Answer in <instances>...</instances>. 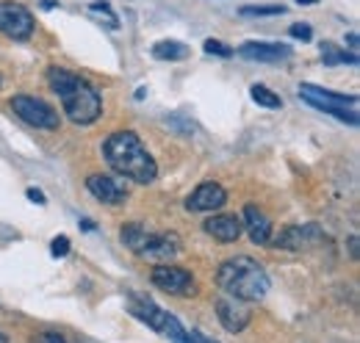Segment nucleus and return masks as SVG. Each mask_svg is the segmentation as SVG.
Wrapping results in <instances>:
<instances>
[{
    "label": "nucleus",
    "mask_w": 360,
    "mask_h": 343,
    "mask_svg": "<svg viewBox=\"0 0 360 343\" xmlns=\"http://www.w3.org/2000/svg\"><path fill=\"white\" fill-rule=\"evenodd\" d=\"M349 250H352V257H358V238L355 235L349 238Z\"/></svg>",
    "instance_id": "28"
},
{
    "label": "nucleus",
    "mask_w": 360,
    "mask_h": 343,
    "mask_svg": "<svg viewBox=\"0 0 360 343\" xmlns=\"http://www.w3.org/2000/svg\"><path fill=\"white\" fill-rule=\"evenodd\" d=\"M194 335H197V341H200V343H217V341H211V338H205L202 332H194Z\"/></svg>",
    "instance_id": "30"
},
{
    "label": "nucleus",
    "mask_w": 360,
    "mask_h": 343,
    "mask_svg": "<svg viewBox=\"0 0 360 343\" xmlns=\"http://www.w3.org/2000/svg\"><path fill=\"white\" fill-rule=\"evenodd\" d=\"M347 42H349V47L355 50V47H358V34H349V37H347Z\"/></svg>",
    "instance_id": "29"
},
{
    "label": "nucleus",
    "mask_w": 360,
    "mask_h": 343,
    "mask_svg": "<svg viewBox=\"0 0 360 343\" xmlns=\"http://www.w3.org/2000/svg\"><path fill=\"white\" fill-rule=\"evenodd\" d=\"M103 155H105L108 167L117 174L131 177L136 183H153L158 177L155 158L147 153V147L141 144V138L136 136L134 130L111 133L105 138V144H103Z\"/></svg>",
    "instance_id": "1"
},
{
    "label": "nucleus",
    "mask_w": 360,
    "mask_h": 343,
    "mask_svg": "<svg viewBox=\"0 0 360 343\" xmlns=\"http://www.w3.org/2000/svg\"><path fill=\"white\" fill-rule=\"evenodd\" d=\"M300 97L305 103H311L314 108L324 111V114H330V108H355L358 105V97L355 94H335V91H327V89L314 84L300 86Z\"/></svg>",
    "instance_id": "7"
},
{
    "label": "nucleus",
    "mask_w": 360,
    "mask_h": 343,
    "mask_svg": "<svg viewBox=\"0 0 360 343\" xmlns=\"http://www.w3.org/2000/svg\"><path fill=\"white\" fill-rule=\"evenodd\" d=\"M28 200H34L37 205H45L47 200H45V194L39 191V188H28Z\"/></svg>",
    "instance_id": "26"
},
{
    "label": "nucleus",
    "mask_w": 360,
    "mask_h": 343,
    "mask_svg": "<svg viewBox=\"0 0 360 343\" xmlns=\"http://www.w3.org/2000/svg\"><path fill=\"white\" fill-rule=\"evenodd\" d=\"M291 37L294 39H302V42H311L314 39V31H311V25H305V22L300 25L297 22V25H291Z\"/></svg>",
    "instance_id": "24"
},
{
    "label": "nucleus",
    "mask_w": 360,
    "mask_h": 343,
    "mask_svg": "<svg viewBox=\"0 0 360 343\" xmlns=\"http://www.w3.org/2000/svg\"><path fill=\"white\" fill-rule=\"evenodd\" d=\"M227 202V191L219 183H200L194 188V194L186 200V208L194 214H208V211H219Z\"/></svg>",
    "instance_id": "8"
},
{
    "label": "nucleus",
    "mask_w": 360,
    "mask_h": 343,
    "mask_svg": "<svg viewBox=\"0 0 360 343\" xmlns=\"http://www.w3.org/2000/svg\"><path fill=\"white\" fill-rule=\"evenodd\" d=\"M0 343H8V341H6V335H0Z\"/></svg>",
    "instance_id": "32"
},
{
    "label": "nucleus",
    "mask_w": 360,
    "mask_h": 343,
    "mask_svg": "<svg viewBox=\"0 0 360 343\" xmlns=\"http://www.w3.org/2000/svg\"><path fill=\"white\" fill-rule=\"evenodd\" d=\"M11 111H14L22 122H28V125H34V128H45V130L58 128V111H56L53 105H47L45 100H39V97L17 94V97H11Z\"/></svg>",
    "instance_id": "5"
},
{
    "label": "nucleus",
    "mask_w": 360,
    "mask_h": 343,
    "mask_svg": "<svg viewBox=\"0 0 360 343\" xmlns=\"http://www.w3.org/2000/svg\"><path fill=\"white\" fill-rule=\"evenodd\" d=\"M238 56L250 61H283L291 56V47L274 42H247L238 47Z\"/></svg>",
    "instance_id": "12"
},
{
    "label": "nucleus",
    "mask_w": 360,
    "mask_h": 343,
    "mask_svg": "<svg viewBox=\"0 0 360 343\" xmlns=\"http://www.w3.org/2000/svg\"><path fill=\"white\" fill-rule=\"evenodd\" d=\"M153 56L161 61H180L188 56V47L183 42H175V39H164V42L153 44Z\"/></svg>",
    "instance_id": "18"
},
{
    "label": "nucleus",
    "mask_w": 360,
    "mask_h": 343,
    "mask_svg": "<svg viewBox=\"0 0 360 343\" xmlns=\"http://www.w3.org/2000/svg\"><path fill=\"white\" fill-rule=\"evenodd\" d=\"M241 230H244V224H241L238 216H211V219L205 221V233L214 235V238L222 241V244L238 241Z\"/></svg>",
    "instance_id": "13"
},
{
    "label": "nucleus",
    "mask_w": 360,
    "mask_h": 343,
    "mask_svg": "<svg viewBox=\"0 0 360 343\" xmlns=\"http://www.w3.org/2000/svg\"><path fill=\"white\" fill-rule=\"evenodd\" d=\"M0 34L14 42H28L34 37V14L14 0H0Z\"/></svg>",
    "instance_id": "4"
},
{
    "label": "nucleus",
    "mask_w": 360,
    "mask_h": 343,
    "mask_svg": "<svg viewBox=\"0 0 360 343\" xmlns=\"http://www.w3.org/2000/svg\"><path fill=\"white\" fill-rule=\"evenodd\" d=\"M39 343H67L58 332H45L42 338H39Z\"/></svg>",
    "instance_id": "27"
},
{
    "label": "nucleus",
    "mask_w": 360,
    "mask_h": 343,
    "mask_svg": "<svg viewBox=\"0 0 360 343\" xmlns=\"http://www.w3.org/2000/svg\"><path fill=\"white\" fill-rule=\"evenodd\" d=\"M319 238H321V233H319L316 224H291L277 235V247H283V250H305V247L316 244Z\"/></svg>",
    "instance_id": "11"
},
{
    "label": "nucleus",
    "mask_w": 360,
    "mask_h": 343,
    "mask_svg": "<svg viewBox=\"0 0 360 343\" xmlns=\"http://www.w3.org/2000/svg\"><path fill=\"white\" fill-rule=\"evenodd\" d=\"M50 252H53V257H67L70 255V238L67 235H56L53 244H50Z\"/></svg>",
    "instance_id": "23"
},
{
    "label": "nucleus",
    "mask_w": 360,
    "mask_h": 343,
    "mask_svg": "<svg viewBox=\"0 0 360 343\" xmlns=\"http://www.w3.org/2000/svg\"><path fill=\"white\" fill-rule=\"evenodd\" d=\"M297 3H300V6H316L319 0H297Z\"/></svg>",
    "instance_id": "31"
},
{
    "label": "nucleus",
    "mask_w": 360,
    "mask_h": 343,
    "mask_svg": "<svg viewBox=\"0 0 360 343\" xmlns=\"http://www.w3.org/2000/svg\"><path fill=\"white\" fill-rule=\"evenodd\" d=\"M180 252V241L178 235H169V233H155L150 247L144 250L141 257H153V260H172Z\"/></svg>",
    "instance_id": "15"
},
{
    "label": "nucleus",
    "mask_w": 360,
    "mask_h": 343,
    "mask_svg": "<svg viewBox=\"0 0 360 343\" xmlns=\"http://www.w3.org/2000/svg\"><path fill=\"white\" fill-rule=\"evenodd\" d=\"M321 58H324V67H335V64H358V56L355 53H347V50H338L333 42L321 44Z\"/></svg>",
    "instance_id": "19"
},
{
    "label": "nucleus",
    "mask_w": 360,
    "mask_h": 343,
    "mask_svg": "<svg viewBox=\"0 0 360 343\" xmlns=\"http://www.w3.org/2000/svg\"><path fill=\"white\" fill-rule=\"evenodd\" d=\"M47 81H50V89L61 97L70 122H75V125L97 122V117L103 114V97L89 81H84L75 72H67L61 67H50Z\"/></svg>",
    "instance_id": "2"
},
{
    "label": "nucleus",
    "mask_w": 360,
    "mask_h": 343,
    "mask_svg": "<svg viewBox=\"0 0 360 343\" xmlns=\"http://www.w3.org/2000/svg\"><path fill=\"white\" fill-rule=\"evenodd\" d=\"M250 94H252V100H255L258 105H264V108H280V105H283V100L271 91L269 86H264V84H255L250 89Z\"/></svg>",
    "instance_id": "20"
},
{
    "label": "nucleus",
    "mask_w": 360,
    "mask_h": 343,
    "mask_svg": "<svg viewBox=\"0 0 360 343\" xmlns=\"http://www.w3.org/2000/svg\"><path fill=\"white\" fill-rule=\"evenodd\" d=\"M202 50L208 53V56H222V58H227V56H233V47H227L225 42H219V39H205V44H202Z\"/></svg>",
    "instance_id": "22"
},
{
    "label": "nucleus",
    "mask_w": 360,
    "mask_h": 343,
    "mask_svg": "<svg viewBox=\"0 0 360 343\" xmlns=\"http://www.w3.org/2000/svg\"><path fill=\"white\" fill-rule=\"evenodd\" d=\"M241 224L247 227V233H250V238H252L255 244H269L271 221L264 211H258L255 205H247V208H244V219H241Z\"/></svg>",
    "instance_id": "14"
},
{
    "label": "nucleus",
    "mask_w": 360,
    "mask_h": 343,
    "mask_svg": "<svg viewBox=\"0 0 360 343\" xmlns=\"http://www.w3.org/2000/svg\"><path fill=\"white\" fill-rule=\"evenodd\" d=\"M86 188L100 200V202H108V205H120L128 200V188L120 177H111V174H89L86 177Z\"/></svg>",
    "instance_id": "9"
},
{
    "label": "nucleus",
    "mask_w": 360,
    "mask_h": 343,
    "mask_svg": "<svg viewBox=\"0 0 360 343\" xmlns=\"http://www.w3.org/2000/svg\"><path fill=\"white\" fill-rule=\"evenodd\" d=\"M91 11H97V14H105L111 28H117V25H120V22H117V14L111 11V6H105V3H91Z\"/></svg>",
    "instance_id": "25"
},
{
    "label": "nucleus",
    "mask_w": 360,
    "mask_h": 343,
    "mask_svg": "<svg viewBox=\"0 0 360 343\" xmlns=\"http://www.w3.org/2000/svg\"><path fill=\"white\" fill-rule=\"evenodd\" d=\"M158 332H161L164 338H169L172 343H200L197 341V335H194V332H188V330L180 324L172 313H167V316H164V321H161Z\"/></svg>",
    "instance_id": "17"
},
{
    "label": "nucleus",
    "mask_w": 360,
    "mask_h": 343,
    "mask_svg": "<svg viewBox=\"0 0 360 343\" xmlns=\"http://www.w3.org/2000/svg\"><path fill=\"white\" fill-rule=\"evenodd\" d=\"M150 280H153L155 288H161V291H167V294H175V297H188V294H194V277H191L186 268H180V266L158 263V266L153 268Z\"/></svg>",
    "instance_id": "6"
},
{
    "label": "nucleus",
    "mask_w": 360,
    "mask_h": 343,
    "mask_svg": "<svg viewBox=\"0 0 360 343\" xmlns=\"http://www.w3.org/2000/svg\"><path fill=\"white\" fill-rule=\"evenodd\" d=\"M285 14V6H241V17H277Z\"/></svg>",
    "instance_id": "21"
},
{
    "label": "nucleus",
    "mask_w": 360,
    "mask_h": 343,
    "mask_svg": "<svg viewBox=\"0 0 360 343\" xmlns=\"http://www.w3.org/2000/svg\"><path fill=\"white\" fill-rule=\"evenodd\" d=\"M217 316H219V321H222V327H225L227 332H241L247 324H250V318H252V313L247 310V304L241 299H217Z\"/></svg>",
    "instance_id": "10"
},
{
    "label": "nucleus",
    "mask_w": 360,
    "mask_h": 343,
    "mask_svg": "<svg viewBox=\"0 0 360 343\" xmlns=\"http://www.w3.org/2000/svg\"><path fill=\"white\" fill-rule=\"evenodd\" d=\"M219 288L241 302H261L269 291V277L258 260L247 255L230 257L217 271Z\"/></svg>",
    "instance_id": "3"
},
{
    "label": "nucleus",
    "mask_w": 360,
    "mask_h": 343,
    "mask_svg": "<svg viewBox=\"0 0 360 343\" xmlns=\"http://www.w3.org/2000/svg\"><path fill=\"white\" fill-rule=\"evenodd\" d=\"M153 230H147L141 221H131V224H125L122 227V244L136 252V255H144V250L150 247V241H153Z\"/></svg>",
    "instance_id": "16"
}]
</instances>
